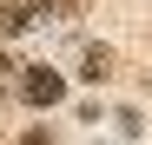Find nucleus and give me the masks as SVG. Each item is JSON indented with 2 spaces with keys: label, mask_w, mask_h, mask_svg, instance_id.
Returning a JSON list of instances; mask_svg holds the SVG:
<instances>
[{
  "label": "nucleus",
  "mask_w": 152,
  "mask_h": 145,
  "mask_svg": "<svg viewBox=\"0 0 152 145\" xmlns=\"http://www.w3.org/2000/svg\"><path fill=\"white\" fill-rule=\"evenodd\" d=\"M20 99H27V106H60V99H66V79H60L53 66H27V79H20Z\"/></svg>",
  "instance_id": "f257e3e1"
},
{
  "label": "nucleus",
  "mask_w": 152,
  "mask_h": 145,
  "mask_svg": "<svg viewBox=\"0 0 152 145\" xmlns=\"http://www.w3.org/2000/svg\"><path fill=\"white\" fill-rule=\"evenodd\" d=\"M106 72H113V53H106V46H86V72H80V79H106Z\"/></svg>",
  "instance_id": "f03ea898"
}]
</instances>
